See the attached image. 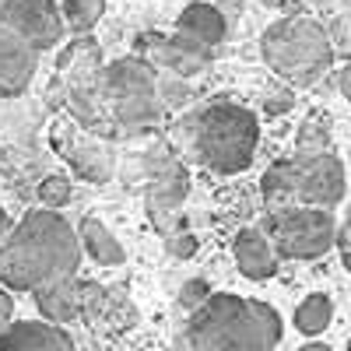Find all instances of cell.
<instances>
[{"mask_svg": "<svg viewBox=\"0 0 351 351\" xmlns=\"http://www.w3.org/2000/svg\"><path fill=\"white\" fill-rule=\"evenodd\" d=\"M81 250V232L56 215V208L32 211L0 239V281L11 291H36L74 278Z\"/></svg>", "mask_w": 351, "mask_h": 351, "instance_id": "obj_1", "label": "cell"}, {"mask_svg": "<svg viewBox=\"0 0 351 351\" xmlns=\"http://www.w3.org/2000/svg\"><path fill=\"white\" fill-rule=\"evenodd\" d=\"M183 348L197 351H263L281 344V316L260 299H243L232 291H211V299L190 313Z\"/></svg>", "mask_w": 351, "mask_h": 351, "instance_id": "obj_2", "label": "cell"}, {"mask_svg": "<svg viewBox=\"0 0 351 351\" xmlns=\"http://www.w3.org/2000/svg\"><path fill=\"white\" fill-rule=\"evenodd\" d=\"M260 197L267 211L299 208V204L337 208V200L344 197V165L330 152H291L263 172Z\"/></svg>", "mask_w": 351, "mask_h": 351, "instance_id": "obj_3", "label": "cell"}, {"mask_svg": "<svg viewBox=\"0 0 351 351\" xmlns=\"http://www.w3.org/2000/svg\"><path fill=\"white\" fill-rule=\"evenodd\" d=\"M190 155L211 172H243L253 155H256V141L260 127L256 116L243 106L232 102H215L208 109H200L190 120Z\"/></svg>", "mask_w": 351, "mask_h": 351, "instance_id": "obj_4", "label": "cell"}, {"mask_svg": "<svg viewBox=\"0 0 351 351\" xmlns=\"http://www.w3.org/2000/svg\"><path fill=\"white\" fill-rule=\"evenodd\" d=\"M260 53L274 74L295 84H313L334 60L330 36L309 18H285L260 39Z\"/></svg>", "mask_w": 351, "mask_h": 351, "instance_id": "obj_5", "label": "cell"}, {"mask_svg": "<svg viewBox=\"0 0 351 351\" xmlns=\"http://www.w3.org/2000/svg\"><path fill=\"white\" fill-rule=\"evenodd\" d=\"M267 236L285 260H316L337 246V221L330 208L299 204V208L267 211Z\"/></svg>", "mask_w": 351, "mask_h": 351, "instance_id": "obj_6", "label": "cell"}, {"mask_svg": "<svg viewBox=\"0 0 351 351\" xmlns=\"http://www.w3.org/2000/svg\"><path fill=\"white\" fill-rule=\"evenodd\" d=\"M0 21L11 25L18 36H25L39 53L53 49L64 39V8H56L53 0H4L0 4Z\"/></svg>", "mask_w": 351, "mask_h": 351, "instance_id": "obj_7", "label": "cell"}, {"mask_svg": "<svg viewBox=\"0 0 351 351\" xmlns=\"http://www.w3.org/2000/svg\"><path fill=\"white\" fill-rule=\"evenodd\" d=\"M36 64H39V49L25 36H18L11 25L0 21V99L21 95L36 74Z\"/></svg>", "mask_w": 351, "mask_h": 351, "instance_id": "obj_8", "label": "cell"}, {"mask_svg": "<svg viewBox=\"0 0 351 351\" xmlns=\"http://www.w3.org/2000/svg\"><path fill=\"white\" fill-rule=\"evenodd\" d=\"M74 337L53 319H11L0 330V351H71Z\"/></svg>", "mask_w": 351, "mask_h": 351, "instance_id": "obj_9", "label": "cell"}, {"mask_svg": "<svg viewBox=\"0 0 351 351\" xmlns=\"http://www.w3.org/2000/svg\"><path fill=\"white\" fill-rule=\"evenodd\" d=\"M232 253H236V267L243 278L250 281H267L278 274V246L267 236V228H243L236 243H232Z\"/></svg>", "mask_w": 351, "mask_h": 351, "instance_id": "obj_10", "label": "cell"}, {"mask_svg": "<svg viewBox=\"0 0 351 351\" xmlns=\"http://www.w3.org/2000/svg\"><path fill=\"white\" fill-rule=\"evenodd\" d=\"M32 295H36V306L46 319H53V324H71V319H84L88 281H77V274H74V278L36 288Z\"/></svg>", "mask_w": 351, "mask_h": 351, "instance_id": "obj_11", "label": "cell"}, {"mask_svg": "<svg viewBox=\"0 0 351 351\" xmlns=\"http://www.w3.org/2000/svg\"><path fill=\"white\" fill-rule=\"evenodd\" d=\"M176 32L186 43H193L204 53H215V46L225 39V18L215 4H190L183 8L180 21H176Z\"/></svg>", "mask_w": 351, "mask_h": 351, "instance_id": "obj_12", "label": "cell"}, {"mask_svg": "<svg viewBox=\"0 0 351 351\" xmlns=\"http://www.w3.org/2000/svg\"><path fill=\"white\" fill-rule=\"evenodd\" d=\"M77 232H81V246H84V253L92 256L99 267H120V263L127 260V250L120 246V239H116L102 221L84 218Z\"/></svg>", "mask_w": 351, "mask_h": 351, "instance_id": "obj_13", "label": "cell"}, {"mask_svg": "<svg viewBox=\"0 0 351 351\" xmlns=\"http://www.w3.org/2000/svg\"><path fill=\"white\" fill-rule=\"evenodd\" d=\"M330 319H334V302L327 291H313V295H306L295 309V330L306 334V337H316V334H324L330 327Z\"/></svg>", "mask_w": 351, "mask_h": 351, "instance_id": "obj_14", "label": "cell"}, {"mask_svg": "<svg viewBox=\"0 0 351 351\" xmlns=\"http://www.w3.org/2000/svg\"><path fill=\"white\" fill-rule=\"evenodd\" d=\"M106 14V0H64V21L71 32H88Z\"/></svg>", "mask_w": 351, "mask_h": 351, "instance_id": "obj_15", "label": "cell"}, {"mask_svg": "<svg viewBox=\"0 0 351 351\" xmlns=\"http://www.w3.org/2000/svg\"><path fill=\"white\" fill-rule=\"evenodd\" d=\"M36 193H39L43 208H56V211H60L64 204H71V180H67V176H46Z\"/></svg>", "mask_w": 351, "mask_h": 351, "instance_id": "obj_16", "label": "cell"}, {"mask_svg": "<svg viewBox=\"0 0 351 351\" xmlns=\"http://www.w3.org/2000/svg\"><path fill=\"white\" fill-rule=\"evenodd\" d=\"M295 152H306V155H313V152H330L327 123H319L316 116H313V120H306L302 130H299V141H295Z\"/></svg>", "mask_w": 351, "mask_h": 351, "instance_id": "obj_17", "label": "cell"}, {"mask_svg": "<svg viewBox=\"0 0 351 351\" xmlns=\"http://www.w3.org/2000/svg\"><path fill=\"white\" fill-rule=\"evenodd\" d=\"M208 299H211V288L204 285V281H186V285H183V291H180V306H183V309H190V313H197Z\"/></svg>", "mask_w": 351, "mask_h": 351, "instance_id": "obj_18", "label": "cell"}, {"mask_svg": "<svg viewBox=\"0 0 351 351\" xmlns=\"http://www.w3.org/2000/svg\"><path fill=\"white\" fill-rule=\"evenodd\" d=\"M11 319H14V291L0 281V330H4Z\"/></svg>", "mask_w": 351, "mask_h": 351, "instance_id": "obj_19", "label": "cell"}, {"mask_svg": "<svg viewBox=\"0 0 351 351\" xmlns=\"http://www.w3.org/2000/svg\"><path fill=\"white\" fill-rule=\"evenodd\" d=\"M337 250H341V263H344V271L351 274V218L337 228Z\"/></svg>", "mask_w": 351, "mask_h": 351, "instance_id": "obj_20", "label": "cell"}, {"mask_svg": "<svg viewBox=\"0 0 351 351\" xmlns=\"http://www.w3.org/2000/svg\"><path fill=\"white\" fill-rule=\"evenodd\" d=\"M193 236H176V243H172V253H183V256H190L193 253Z\"/></svg>", "mask_w": 351, "mask_h": 351, "instance_id": "obj_21", "label": "cell"}, {"mask_svg": "<svg viewBox=\"0 0 351 351\" xmlns=\"http://www.w3.org/2000/svg\"><path fill=\"white\" fill-rule=\"evenodd\" d=\"M337 88H341V95L351 102V64H348V67L337 74Z\"/></svg>", "mask_w": 351, "mask_h": 351, "instance_id": "obj_22", "label": "cell"}, {"mask_svg": "<svg viewBox=\"0 0 351 351\" xmlns=\"http://www.w3.org/2000/svg\"><path fill=\"white\" fill-rule=\"evenodd\" d=\"M8 228H11V218H8V211H4V204H0V239L8 236Z\"/></svg>", "mask_w": 351, "mask_h": 351, "instance_id": "obj_23", "label": "cell"}, {"mask_svg": "<svg viewBox=\"0 0 351 351\" xmlns=\"http://www.w3.org/2000/svg\"><path fill=\"white\" fill-rule=\"evenodd\" d=\"M348 348H351V337H348Z\"/></svg>", "mask_w": 351, "mask_h": 351, "instance_id": "obj_24", "label": "cell"}, {"mask_svg": "<svg viewBox=\"0 0 351 351\" xmlns=\"http://www.w3.org/2000/svg\"><path fill=\"white\" fill-rule=\"evenodd\" d=\"M0 4H4V0H0Z\"/></svg>", "mask_w": 351, "mask_h": 351, "instance_id": "obj_25", "label": "cell"}]
</instances>
